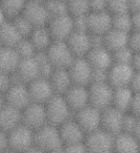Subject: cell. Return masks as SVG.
I'll use <instances>...</instances> for the list:
<instances>
[{"label":"cell","instance_id":"1","mask_svg":"<svg viewBox=\"0 0 140 153\" xmlns=\"http://www.w3.org/2000/svg\"><path fill=\"white\" fill-rule=\"evenodd\" d=\"M47 123L59 127L64 121L73 117V113L63 94H54L44 104Z\"/></svg>","mask_w":140,"mask_h":153},{"label":"cell","instance_id":"2","mask_svg":"<svg viewBox=\"0 0 140 153\" xmlns=\"http://www.w3.org/2000/svg\"><path fill=\"white\" fill-rule=\"evenodd\" d=\"M34 145L48 153L63 146L59 128L46 123L34 132Z\"/></svg>","mask_w":140,"mask_h":153},{"label":"cell","instance_id":"3","mask_svg":"<svg viewBox=\"0 0 140 153\" xmlns=\"http://www.w3.org/2000/svg\"><path fill=\"white\" fill-rule=\"evenodd\" d=\"M87 89L89 105L100 111L111 106L113 88L108 84V82L90 83L87 86Z\"/></svg>","mask_w":140,"mask_h":153},{"label":"cell","instance_id":"4","mask_svg":"<svg viewBox=\"0 0 140 153\" xmlns=\"http://www.w3.org/2000/svg\"><path fill=\"white\" fill-rule=\"evenodd\" d=\"M44 54L54 68H67L75 59L65 41H54Z\"/></svg>","mask_w":140,"mask_h":153},{"label":"cell","instance_id":"5","mask_svg":"<svg viewBox=\"0 0 140 153\" xmlns=\"http://www.w3.org/2000/svg\"><path fill=\"white\" fill-rule=\"evenodd\" d=\"M114 136L100 128L86 134L85 143L87 153H112Z\"/></svg>","mask_w":140,"mask_h":153},{"label":"cell","instance_id":"6","mask_svg":"<svg viewBox=\"0 0 140 153\" xmlns=\"http://www.w3.org/2000/svg\"><path fill=\"white\" fill-rule=\"evenodd\" d=\"M34 132L23 123L8 132L9 148L17 153H22L34 146Z\"/></svg>","mask_w":140,"mask_h":153},{"label":"cell","instance_id":"7","mask_svg":"<svg viewBox=\"0 0 140 153\" xmlns=\"http://www.w3.org/2000/svg\"><path fill=\"white\" fill-rule=\"evenodd\" d=\"M138 71L130 65L113 63L108 71V82L113 89L130 87L133 77Z\"/></svg>","mask_w":140,"mask_h":153},{"label":"cell","instance_id":"8","mask_svg":"<svg viewBox=\"0 0 140 153\" xmlns=\"http://www.w3.org/2000/svg\"><path fill=\"white\" fill-rule=\"evenodd\" d=\"M46 27L54 41H65L74 31L73 17L69 14L51 16Z\"/></svg>","mask_w":140,"mask_h":153},{"label":"cell","instance_id":"9","mask_svg":"<svg viewBox=\"0 0 140 153\" xmlns=\"http://www.w3.org/2000/svg\"><path fill=\"white\" fill-rule=\"evenodd\" d=\"M5 103L22 111L31 103L27 84L13 80V83L4 94Z\"/></svg>","mask_w":140,"mask_h":153},{"label":"cell","instance_id":"10","mask_svg":"<svg viewBox=\"0 0 140 153\" xmlns=\"http://www.w3.org/2000/svg\"><path fill=\"white\" fill-rule=\"evenodd\" d=\"M21 123L33 131L42 127L47 123L44 104L31 102L21 111Z\"/></svg>","mask_w":140,"mask_h":153},{"label":"cell","instance_id":"11","mask_svg":"<svg viewBox=\"0 0 140 153\" xmlns=\"http://www.w3.org/2000/svg\"><path fill=\"white\" fill-rule=\"evenodd\" d=\"M101 113L102 111L88 104L74 114L73 117L85 133L88 134L101 128Z\"/></svg>","mask_w":140,"mask_h":153},{"label":"cell","instance_id":"12","mask_svg":"<svg viewBox=\"0 0 140 153\" xmlns=\"http://www.w3.org/2000/svg\"><path fill=\"white\" fill-rule=\"evenodd\" d=\"M67 69L73 85L88 86L90 84L93 68L85 57L75 58Z\"/></svg>","mask_w":140,"mask_h":153},{"label":"cell","instance_id":"13","mask_svg":"<svg viewBox=\"0 0 140 153\" xmlns=\"http://www.w3.org/2000/svg\"><path fill=\"white\" fill-rule=\"evenodd\" d=\"M31 102L45 104L55 94L47 77L39 76L27 84Z\"/></svg>","mask_w":140,"mask_h":153},{"label":"cell","instance_id":"14","mask_svg":"<svg viewBox=\"0 0 140 153\" xmlns=\"http://www.w3.org/2000/svg\"><path fill=\"white\" fill-rule=\"evenodd\" d=\"M12 76L14 81L21 82L24 84H29L36 78L41 76L37 57L34 56L32 58L21 59Z\"/></svg>","mask_w":140,"mask_h":153},{"label":"cell","instance_id":"15","mask_svg":"<svg viewBox=\"0 0 140 153\" xmlns=\"http://www.w3.org/2000/svg\"><path fill=\"white\" fill-rule=\"evenodd\" d=\"M65 42L71 50L75 58L85 57L92 48V37L88 32L74 30L71 35L65 40Z\"/></svg>","mask_w":140,"mask_h":153},{"label":"cell","instance_id":"16","mask_svg":"<svg viewBox=\"0 0 140 153\" xmlns=\"http://www.w3.org/2000/svg\"><path fill=\"white\" fill-rule=\"evenodd\" d=\"M111 28V15L108 12H90L86 16V31L94 36H104Z\"/></svg>","mask_w":140,"mask_h":153},{"label":"cell","instance_id":"17","mask_svg":"<svg viewBox=\"0 0 140 153\" xmlns=\"http://www.w3.org/2000/svg\"><path fill=\"white\" fill-rule=\"evenodd\" d=\"M21 15L32 24L34 28L46 26L50 19L44 2L30 1V0L26 4Z\"/></svg>","mask_w":140,"mask_h":153},{"label":"cell","instance_id":"18","mask_svg":"<svg viewBox=\"0 0 140 153\" xmlns=\"http://www.w3.org/2000/svg\"><path fill=\"white\" fill-rule=\"evenodd\" d=\"M63 95L73 115L89 104L87 86L72 85Z\"/></svg>","mask_w":140,"mask_h":153},{"label":"cell","instance_id":"19","mask_svg":"<svg viewBox=\"0 0 140 153\" xmlns=\"http://www.w3.org/2000/svg\"><path fill=\"white\" fill-rule=\"evenodd\" d=\"M124 114L112 106L105 109L101 113V128L113 136L121 133Z\"/></svg>","mask_w":140,"mask_h":153},{"label":"cell","instance_id":"20","mask_svg":"<svg viewBox=\"0 0 140 153\" xmlns=\"http://www.w3.org/2000/svg\"><path fill=\"white\" fill-rule=\"evenodd\" d=\"M85 58L93 69L108 71V68L113 64L112 52L109 51L104 45L93 46Z\"/></svg>","mask_w":140,"mask_h":153},{"label":"cell","instance_id":"21","mask_svg":"<svg viewBox=\"0 0 140 153\" xmlns=\"http://www.w3.org/2000/svg\"><path fill=\"white\" fill-rule=\"evenodd\" d=\"M58 128L63 146L84 142L86 136L85 131L82 129V127L78 124V122L73 117H70L66 121H64Z\"/></svg>","mask_w":140,"mask_h":153},{"label":"cell","instance_id":"22","mask_svg":"<svg viewBox=\"0 0 140 153\" xmlns=\"http://www.w3.org/2000/svg\"><path fill=\"white\" fill-rule=\"evenodd\" d=\"M21 123V111L8 104L0 108V129L10 132Z\"/></svg>","mask_w":140,"mask_h":153},{"label":"cell","instance_id":"23","mask_svg":"<svg viewBox=\"0 0 140 153\" xmlns=\"http://www.w3.org/2000/svg\"><path fill=\"white\" fill-rule=\"evenodd\" d=\"M112 153H139V139L129 133H119L114 136Z\"/></svg>","mask_w":140,"mask_h":153},{"label":"cell","instance_id":"24","mask_svg":"<svg viewBox=\"0 0 140 153\" xmlns=\"http://www.w3.org/2000/svg\"><path fill=\"white\" fill-rule=\"evenodd\" d=\"M130 33L120 31V30L111 27L102 37L103 45L111 52L120 49L122 47L128 46V39Z\"/></svg>","mask_w":140,"mask_h":153},{"label":"cell","instance_id":"25","mask_svg":"<svg viewBox=\"0 0 140 153\" xmlns=\"http://www.w3.org/2000/svg\"><path fill=\"white\" fill-rule=\"evenodd\" d=\"M21 58L15 47L2 46L0 48V71L13 75Z\"/></svg>","mask_w":140,"mask_h":153},{"label":"cell","instance_id":"26","mask_svg":"<svg viewBox=\"0 0 140 153\" xmlns=\"http://www.w3.org/2000/svg\"><path fill=\"white\" fill-rule=\"evenodd\" d=\"M48 79L56 94H63L73 85L67 68H55Z\"/></svg>","mask_w":140,"mask_h":153},{"label":"cell","instance_id":"27","mask_svg":"<svg viewBox=\"0 0 140 153\" xmlns=\"http://www.w3.org/2000/svg\"><path fill=\"white\" fill-rule=\"evenodd\" d=\"M135 94L137 93H134L130 87H122V88L113 89L111 106L123 113H128L130 110V103H132V100Z\"/></svg>","mask_w":140,"mask_h":153},{"label":"cell","instance_id":"28","mask_svg":"<svg viewBox=\"0 0 140 153\" xmlns=\"http://www.w3.org/2000/svg\"><path fill=\"white\" fill-rule=\"evenodd\" d=\"M28 39L33 43V45L36 48L38 53H39V52H45L51 43L54 42L53 38H52L49 30L47 29L46 26L34 28Z\"/></svg>","mask_w":140,"mask_h":153},{"label":"cell","instance_id":"29","mask_svg":"<svg viewBox=\"0 0 140 153\" xmlns=\"http://www.w3.org/2000/svg\"><path fill=\"white\" fill-rule=\"evenodd\" d=\"M22 39L11 19H7L0 26V41L2 46L15 47Z\"/></svg>","mask_w":140,"mask_h":153},{"label":"cell","instance_id":"30","mask_svg":"<svg viewBox=\"0 0 140 153\" xmlns=\"http://www.w3.org/2000/svg\"><path fill=\"white\" fill-rule=\"evenodd\" d=\"M29 0H0V8L2 9L8 19L22 14Z\"/></svg>","mask_w":140,"mask_h":153},{"label":"cell","instance_id":"31","mask_svg":"<svg viewBox=\"0 0 140 153\" xmlns=\"http://www.w3.org/2000/svg\"><path fill=\"white\" fill-rule=\"evenodd\" d=\"M111 27L127 33L133 31L132 24V13L111 15Z\"/></svg>","mask_w":140,"mask_h":153},{"label":"cell","instance_id":"32","mask_svg":"<svg viewBox=\"0 0 140 153\" xmlns=\"http://www.w3.org/2000/svg\"><path fill=\"white\" fill-rule=\"evenodd\" d=\"M122 132L133 135L134 137L139 139L140 132V121L139 117L134 116L132 113H125L122 124Z\"/></svg>","mask_w":140,"mask_h":153},{"label":"cell","instance_id":"33","mask_svg":"<svg viewBox=\"0 0 140 153\" xmlns=\"http://www.w3.org/2000/svg\"><path fill=\"white\" fill-rule=\"evenodd\" d=\"M66 4L68 14L73 17L86 16L90 13L89 0H68Z\"/></svg>","mask_w":140,"mask_h":153},{"label":"cell","instance_id":"34","mask_svg":"<svg viewBox=\"0 0 140 153\" xmlns=\"http://www.w3.org/2000/svg\"><path fill=\"white\" fill-rule=\"evenodd\" d=\"M136 53H139V52L133 51L129 46L122 47V48L112 52L113 63L126 64V65H132L133 57H134V55L136 54Z\"/></svg>","mask_w":140,"mask_h":153},{"label":"cell","instance_id":"35","mask_svg":"<svg viewBox=\"0 0 140 153\" xmlns=\"http://www.w3.org/2000/svg\"><path fill=\"white\" fill-rule=\"evenodd\" d=\"M15 48L21 59L32 58V57L36 56L38 53L36 48L33 45V43L28 38H23L22 40H20L19 42L15 46Z\"/></svg>","mask_w":140,"mask_h":153},{"label":"cell","instance_id":"36","mask_svg":"<svg viewBox=\"0 0 140 153\" xmlns=\"http://www.w3.org/2000/svg\"><path fill=\"white\" fill-rule=\"evenodd\" d=\"M44 5L50 17L60 15L68 14L67 4L63 0H45Z\"/></svg>","mask_w":140,"mask_h":153},{"label":"cell","instance_id":"37","mask_svg":"<svg viewBox=\"0 0 140 153\" xmlns=\"http://www.w3.org/2000/svg\"><path fill=\"white\" fill-rule=\"evenodd\" d=\"M11 20L13 21V23H14V25L15 26L17 31H18L19 34L22 36V38H28L30 36V34L32 33L34 27L22 15L17 16L14 17V19H12Z\"/></svg>","mask_w":140,"mask_h":153},{"label":"cell","instance_id":"38","mask_svg":"<svg viewBox=\"0 0 140 153\" xmlns=\"http://www.w3.org/2000/svg\"><path fill=\"white\" fill-rule=\"evenodd\" d=\"M107 11L111 15L130 13L128 0H107Z\"/></svg>","mask_w":140,"mask_h":153},{"label":"cell","instance_id":"39","mask_svg":"<svg viewBox=\"0 0 140 153\" xmlns=\"http://www.w3.org/2000/svg\"><path fill=\"white\" fill-rule=\"evenodd\" d=\"M64 153H87V149L85 146V141L81 143H70L63 146Z\"/></svg>","mask_w":140,"mask_h":153},{"label":"cell","instance_id":"40","mask_svg":"<svg viewBox=\"0 0 140 153\" xmlns=\"http://www.w3.org/2000/svg\"><path fill=\"white\" fill-rule=\"evenodd\" d=\"M128 46L134 52L140 51V31H132L129 34Z\"/></svg>","mask_w":140,"mask_h":153},{"label":"cell","instance_id":"41","mask_svg":"<svg viewBox=\"0 0 140 153\" xmlns=\"http://www.w3.org/2000/svg\"><path fill=\"white\" fill-rule=\"evenodd\" d=\"M13 83V76L11 74L0 71V93L5 94L9 87Z\"/></svg>","mask_w":140,"mask_h":153},{"label":"cell","instance_id":"42","mask_svg":"<svg viewBox=\"0 0 140 153\" xmlns=\"http://www.w3.org/2000/svg\"><path fill=\"white\" fill-rule=\"evenodd\" d=\"M89 6L90 12L107 11V0H89Z\"/></svg>","mask_w":140,"mask_h":153},{"label":"cell","instance_id":"43","mask_svg":"<svg viewBox=\"0 0 140 153\" xmlns=\"http://www.w3.org/2000/svg\"><path fill=\"white\" fill-rule=\"evenodd\" d=\"M139 109H140V97H139V93H137L134 94V97L132 100L129 113H132L134 116L139 117Z\"/></svg>","mask_w":140,"mask_h":153},{"label":"cell","instance_id":"44","mask_svg":"<svg viewBox=\"0 0 140 153\" xmlns=\"http://www.w3.org/2000/svg\"><path fill=\"white\" fill-rule=\"evenodd\" d=\"M9 148L8 133L0 129V153L7 150Z\"/></svg>","mask_w":140,"mask_h":153},{"label":"cell","instance_id":"45","mask_svg":"<svg viewBox=\"0 0 140 153\" xmlns=\"http://www.w3.org/2000/svg\"><path fill=\"white\" fill-rule=\"evenodd\" d=\"M128 4L130 13L140 12V0H128Z\"/></svg>","mask_w":140,"mask_h":153},{"label":"cell","instance_id":"46","mask_svg":"<svg viewBox=\"0 0 140 153\" xmlns=\"http://www.w3.org/2000/svg\"><path fill=\"white\" fill-rule=\"evenodd\" d=\"M22 153H46V152H44L43 150H41V148H38V146H31L30 148H28L27 150H25V151H23Z\"/></svg>","mask_w":140,"mask_h":153},{"label":"cell","instance_id":"47","mask_svg":"<svg viewBox=\"0 0 140 153\" xmlns=\"http://www.w3.org/2000/svg\"><path fill=\"white\" fill-rule=\"evenodd\" d=\"M8 19H7V16H5V14L3 13V11H2V9L0 8V26H1L5 21L7 20Z\"/></svg>","mask_w":140,"mask_h":153},{"label":"cell","instance_id":"48","mask_svg":"<svg viewBox=\"0 0 140 153\" xmlns=\"http://www.w3.org/2000/svg\"><path fill=\"white\" fill-rule=\"evenodd\" d=\"M5 104V98H4V94L0 93V108Z\"/></svg>","mask_w":140,"mask_h":153},{"label":"cell","instance_id":"49","mask_svg":"<svg viewBox=\"0 0 140 153\" xmlns=\"http://www.w3.org/2000/svg\"><path fill=\"white\" fill-rule=\"evenodd\" d=\"M48 153H64L63 147L60 148V149H57V150H54V151H51V152H48Z\"/></svg>","mask_w":140,"mask_h":153},{"label":"cell","instance_id":"50","mask_svg":"<svg viewBox=\"0 0 140 153\" xmlns=\"http://www.w3.org/2000/svg\"><path fill=\"white\" fill-rule=\"evenodd\" d=\"M2 153H17V152H15V151H14V150H12V149H10V148H8L7 150H5V151H3Z\"/></svg>","mask_w":140,"mask_h":153},{"label":"cell","instance_id":"51","mask_svg":"<svg viewBox=\"0 0 140 153\" xmlns=\"http://www.w3.org/2000/svg\"><path fill=\"white\" fill-rule=\"evenodd\" d=\"M30 1H38V2H44L45 0H30Z\"/></svg>","mask_w":140,"mask_h":153},{"label":"cell","instance_id":"52","mask_svg":"<svg viewBox=\"0 0 140 153\" xmlns=\"http://www.w3.org/2000/svg\"><path fill=\"white\" fill-rule=\"evenodd\" d=\"M2 47V43H1V41H0V48Z\"/></svg>","mask_w":140,"mask_h":153},{"label":"cell","instance_id":"53","mask_svg":"<svg viewBox=\"0 0 140 153\" xmlns=\"http://www.w3.org/2000/svg\"><path fill=\"white\" fill-rule=\"evenodd\" d=\"M63 1H65V2H67V1H68V0H63Z\"/></svg>","mask_w":140,"mask_h":153}]
</instances>
